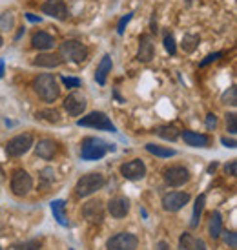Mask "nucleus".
I'll return each mask as SVG.
<instances>
[{
  "label": "nucleus",
  "mask_w": 237,
  "mask_h": 250,
  "mask_svg": "<svg viewBox=\"0 0 237 250\" xmlns=\"http://www.w3.org/2000/svg\"><path fill=\"white\" fill-rule=\"evenodd\" d=\"M221 103L226 106H236L237 104V88L236 86H230L228 90L221 95Z\"/></svg>",
  "instance_id": "obj_29"
},
{
  "label": "nucleus",
  "mask_w": 237,
  "mask_h": 250,
  "mask_svg": "<svg viewBox=\"0 0 237 250\" xmlns=\"http://www.w3.org/2000/svg\"><path fill=\"white\" fill-rule=\"evenodd\" d=\"M226 128H228V133H232V135L237 133V115L234 111L226 113Z\"/></svg>",
  "instance_id": "obj_31"
},
{
  "label": "nucleus",
  "mask_w": 237,
  "mask_h": 250,
  "mask_svg": "<svg viewBox=\"0 0 237 250\" xmlns=\"http://www.w3.org/2000/svg\"><path fill=\"white\" fill-rule=\"evenodd\" d=\"M82 215L90 223H102L104 219V205L99 199H91L82 207Z\"/></svg>",
  "instance_id": "obj_14"
},
{
  "label": "nucleus",
  "mask_w": 237,
  "mask_h": 250,
  "mask_svg": "<svg viewBox=\"0 0 237 250\" xmlns=\"http://www.w3.org/2000/svg\"><path fill=\"white\" fill-rule=\"evenodd\" d=\"M164 48H166V51L170 55H175V53H177V44H175V39L172 33H166V35H164Z\"/></svg>",
  "instance_id": "obj_32"
},
{
  "label": "nucleus",
  "mask_w": 237,
  "mask_h": 250,
  "mask_svg": "<svg viewBox=\"0 0 237 250\" xmlns=\"http://www.w3.org/2000/svg\"><path fill=\"white\" fill-rule=\"evenodd\" d=\"M133 19V13H128L124 15L122 19H120V22H118V26H117V33L118 35H124V31H126V26H128V22Z\"/></svg>",
  "instance_id": "obj_37"
},
{
  "label": "nucleus",
  "mask_w": 237,
  "mask_h": 250,
  "mask_svg": "<svg viewBox=\"0 0 237 250\" xmlns=\"http://www.w3.org/2000/svg\"><path fill=\"white\" fill-rule=\"evenodd\" d=\"M60 81H62V84H64V86H68V88H80V84H82V81H80V79H77V77L62 75V77H60Z\"/></svg>",
  "instance_id": "obj_34"
},
{
  "label": "nucleus",
  "mask_w": 237,
  "mask_h": 250,
  "mask_svg": "<svg viewBox=\"0 0 237 250\" xmlns=\"http://www.w3.org/2000/svg\"><path fill=\"white\" fill-rule=\"evenodd\" d=\"M204 205H206V195L201 194L196 199V205H194V212H192V219H190V229H197V227H199V221H201Z\"/></svg>",
  "instance_id": "obj_25"
},
{
  "label": "nucleus",
  "mask_w": 237,
  "mask_h": 250,
  "mask_svg": "<svg viewBox=\"0 0 237 250\" xmlns=\"http://www.w3.org/2000/svg\"><path fill=\"white\" fill-rule=\"evenodd\" d=\"M154 250H170V245H168L166 241H159V243L155 245Z\"/></svg>",
  "instance_id": "obj_43"
},
{
  "label": "nucleus",
  "mask_w": 237,
  "mask_h": 250,
  "mask_svg": "<svg viewBox=\"0 0 237 250\" xmlns=\"http://www.w3.org/2000/svg\"><path fill=\"white\" fill-rule=\"evenodd\" d=\"M216 126H217L216 113H208V115H206V128H208V130H214Z\"/></svg>",
  "instance_id": "obj_40"
},
{
  "label": "nucleus",
  "mask_w": 237,
  "mask_h": 250,
  "mask_svg": "<svg viewBox=\"0 0 237 250\" xmlns=\"http://www.w3.org/2000/svg\"><path fill=\"white\" fill-rule=\"evenodd\" d=\"M217 167H219L217 163H212V165H210V167H208V172H214V170H216Z\"/></svg>",
  "instance_id": "obj_46"
},
{
  "label": "nucleus",
  "mask_w": 237,
  "mask_h": 250,
  "mask_svg": "<svg viewBox=\"0 0 237 250\" xmlns=\"http://www.w3.org/2000/svg\"><path fill=\"white\" fill-rule=\"evenodd\" d=\"M181 137L184 139V143L188 146H192V148H208L210 146V137L204 135V133L184 130V132H181Z\"/></svg>",
  "instance_id": "obj_19"
},
{
  "label": "nucleus",
  "mask_w": 237,
  "mask_h": 250,
  "mask_svg": "<svg viewBox=\"0 0 237 250\" xmlns=\"http://www.w3.org/2000/svg\"><path fill=\"white\" fill-rule=\"evenodd\" d=\"M13 13H4L2 17H0V26L6 29V31H11V28H13Z\"/></svg>",
  "instance_id": "obj_33"
},
{
  "label": "nucleus",
  "mask_w": 237,
  "mask_h": 250,
  "mask_svg": "<svg viewBox=\"0 0 237 250\" xmlns=\"http://www.w3.org/2000/svg\"><path fill=\"white\" fill-rule=\"evenodd\" d=\"M4 73H6V64H4V61L0 59V79L4 77Z\"/></svg>",
  "instance_id": "obj_45"
},
{
  "label": "nucleus",
  "mask_w": 237,
  "mask_h": 250,
  "mask_svg": "<svg viewBox=\"0 0 237 250\" xmlns=\"http://www.w3.org/2000/svg\"><path fill=\"white\" fill-rule=\"evenodd\" d=\"M86 106H88L86 97L80 95V93H77V91H73V93H70L68 97L64 99V110L68 111V115H71V117L82 115L84 110H86Z\"/></svg>",
  "instance_id": "obj_12"
},
{
  "label": "nucleus",
  "mask_w": 237,
  "mask_h": 250,
  "mask_svg": "<svg viewBox=\"0 0 237 250\" xmlns=\"http://www.w3.org/2000/svg\"><path fill=\"white\" fill-rule=\"evenodd\" d=\"M137 247H139V237L132 232H118L106 243L108 250H137Z\"/></svg>",
  "instance_id": "obj_8"
},
{
  "label": "nucleus",
  "mask_w": 237,
  "mask_h": 250,
  "mask_svg": "<svg viewBox=\"0 0 237 250\" xmlns=\"http://www.w3.org/2000/svg\"><path fill=\"white\" fill-rule=\"evenodd\" d=\"M77 126H80V128H93V130H104V132H117L112 119L108 117L104 111H90L86 117L79 119Z\"/></svg>",
  "instance_id": "obj_5"
},
{
  "label": "nucleus",
  "mask_w": 237,
  "mask_h": 250,
  "mask_svg": "<svg viewBox=\"0 0 237 250\" xmlns=\"http://www.w3.org/2000/svg\"><path fill=\"white\" fill-rule=\"evenodd\" d=\"M194 250H208V249H206V243L202 239H196L194 241Z\"/></svg>",
  "instance_id": "obj_42"
},
{
  "label": "nucleus",
  "mask_w": 237,
  "mask_h": 250,
  "mask_svg": "<svg viewBox=\"0 0 237 250\" xmlns=\"http://www.w3.org/2000/svg\"><path fill=\"white\" fill-rule=\"evenodd\" d=\"M0 250H4V249H2V247H0Z\"/></svg>",
  "instance_id": "obj_48"
},
{
  "label": "nucleus",
  "mask_w": 237,
  "mask_h": 250,
  "mask_svg": "<svg viewBox=\"0 0 237 250\" xmlns=\"http://www.w3.org/2000/svg\"><path fill=\"white\" fill-rule=\"evenodd\" d=\"M31 46L35 49H39V51H48V49H51L55 46V41L46 31H35L31 35Z\"/></svg>",
  "instance_id": "obj_20"
},
{
  "label": "nucleus",
  "mask_w": 237,
  "mask_h": 250,
  "mask_svg": "<svg viewBox=\"0 0 237 250\" xmlns=\"http://www.w3.org/2000/svg\"><path fill=\"white\" fill-rule=\"evenodd\" d=\"M64 61L60 59L59 53H39V55L31 61L33 66H39V68H48V70H53V68H59Z\"/></svg>",
  "instance_id": "obj_18"
},
{
  "label": "nucleus",
  "mask_w": 237,
  "mask_h": 250,
  "mask_svg": "<svg viewBox=\"0 0 237 250\" xmlns=\"http://www.w3.org/2000/svg\"><path fill=\"white\" fill-rule=\"evenodd\" d=\"M155 55V46L150 35H142L139 39V49H137V61L139 62H150Z\"/></svg>",
  "instance_id": "obj_16"
},
{
  "label": "nucleus",
  "mask_w": 237,
  "mask_h": 250,
  "mask_svg": "<svg viewBox=\"0 0 237 250\" xmlns=\"http://www.w3.org/2000/svg\"><path fill=\"white\" fill-rule=\"evenodd\" d=\"M33 90L44 103H55L60 95V86L55 75L51 73H40L33 79Z\"/></svg>",
  "instance_id": "obj_1"
},
{
  "label": "nucleus",
  "mask_w": 237,
  "mask_h": 250,
  "mask_svg": "<svg viewBox=\"0 0 237 250\" xmlns=\"http://www.w3.org/2000/svg\"><path fill=\"white\" fill-rule=\"evenodd\" d=\"M162 179H164V183H166L168 187L179 188L190 181V170L186 167H181V165L168 167L162 172Z\"/></svg>",
  "instance_id": "obj_7"
},
{
  "label": "nucleus",
  "mask_w": 237,
  "mask_h": 250,
  "mask_svg": "<svg viewBox=\"0 0 237 250\" xmlns=\"http://www.w3.org/2000/svg\"><path fill=\"white\" fill-rule=\"evenodd\" d=\"M26 19H28L29 22H40V17H35L33 13H26Z\"/></svg>",
  "instance_id": "obj_44"
},
{
  "label": "nucleus",
  "mask_w": 237,
  "mask_h": 250,
  "mask_svg": "<svg viewBox=\"0 0 237 250\" xmlns=\"http://www.w3.org/2000/svg\"><path fill=\"white\" fill-rule=\"evenodd\" d=\"M146 172H148V168L142 159H133V161L124 163V165H120V175L128 181L144 179V177H146Z\"/></svg>",
  "instance_id": "obj_10"
},
{
  "label": "nucleus",
  "mask_w": 237,
  "mask_h": 250,
  "mask_svg": "<svg viewBox=\"0 0 237 250\" xmlns=\"http://www.w3.org/2000/svg\"><path fill=\"white\" fill-rule=\"evenodd\" d=\"M224 53L223 51H217V53H212V55H208L206 57V59H204V61H201V64H199V66H208L210 62H214V61H217V59H221V57H223Z\"/></svg>",
  "instance_id": "obj_39"
},
{
  "label": "nucleus",
  "mask_w": 237,
  "mask_h": 250,
  "mask_svg": "<svg viewBox=\"0 0 237 250\" xmlns=\"http://www.w3.org/2000/svg\"><path fill=\"white\" fill-rule=\"evenodd\" d=\"M144 148H146V152H150L152 155H155V157H160V159L174 157L175 153H177L174 148H168V146H160V145H154V143H148Z\"/></svg>",
  "instance_id": "obj_26"
},
{
  "label": "nucleus",
  "mask_w": 237,
  "mask_h": 250,
  "mask_svg": "<svg viewBox=\"0 0 237 250\" xmlns=\"http://www.w3.org/2000/svg\"><path fill=\"white\" fill-rule=\"evenodd\" d=\"M49 208H51V214H53V219H55L60 227H68V215H66V201L64 199H55V201L49 203Z\"/></svg>",
  "instance_id": "obj_21"
},
{
  "label": "nucleus",
  "mask_w": 237,
  "mask_h": 250,
  "mask_svg": "<svg viewBox=\"0 0 237 250\" xmlns=\"http://www.w3.org/2000/svg\"><path fill=\"white\" fill-rule=\"evenodd\" d=\"M155 133L159 135L160 139L170 141V143H175V141L181 137V130H179V128H177L175 125H162V126H159V128L155 130Z\"/></svg>",
  "instance_id": "obj_24"
},
{
  "label": "nucleus",
  "mask_w": 237,
  "mask_h": 250,
  "mask_svg": "<svg viewBox=\"0 0 237 250\" xmlns=\"http://www.w3.org/2000/svg\"><path fill=\"white\" fill-rule=\"evenodd\" d=\"M224 172L226 175H230V177H236L237 175V161H230V163H226V167H224Z\"/></svg>",
  "instance_id": "obj_38"
},
{
  "label": "nucleus",
  "mask_w": 237,
  "mask_h": 250,
  "mask_svg": "<svg viewBox=\"0 0 237 250\" xmlns=\"http://www.w3.org/2000/svg\"><path fill=\"white\" fill-rule=\"evenodd\" d=\"M194 241H196V237H192V234H182L181 236V247L184 250H194Z\"/></svg>",
  "instance_id": "obj_35"
},
{
  "label": "nucleus",
  "mask_w": 237,
  "mask_h": 250,
  "mask_svg": "<svg viewBox=\"0 0 237 250\" xmlns=\"http://www.w3.org/2000/svg\"><path fill=\"white\" fill-rule=\"evenodd\" d=\"M33 146H35V153L44 161L53 159L57 155V152H59V145L53 139H40Z\"/></svg>",
  "instance_id": "obj_17"
},
{
  "label": "nucleus",
  "mask_w": 237,
  "mask_h": 250,
  "mask_svg": "<svg viewBox=\"0 0 237 250\" xmlns=\"http://www.w3.org/2000/svg\"><path fill=\"white\" fill-rule=\"evenodd\" d=\"M197 44H199V35H194V33H186V35L182 37V42H181V48L186 51V53H194L197 48Z\"/></svg>",
  "instance_id": "obj_28"
},
{
  "label": "nucleus",
  "mask_w": 237,
  "mask_h": 250,
  "mask_svg": "<svg viewBox=\"0 0 237 250\" xmlns=\"http://www.w3.org/2000/svg\"><path fill=\"white\" fill-rule=\"evenodd\" d=\"M223 234V219H221V212L214 210L208 219V236L212 239H219Z\"/></svg>",
  "instance_id": "obj_23"
},
{
  "label": "nucleus",
  "mask_w": 237,
  "mask_h": 250,
  "mask_svg": "<svg viewBox=\"0 0 237 250\" xmlns=\"http://www.w3.org/2000/svg\"><path fill=\"white\" fill-rule=\"evenodd\" d=\"M108 212L113 215V217H126L128 212H130V199L124 197V195H118V197H113L108 203Z\"/></svg>",
  "instance_id": "obj_15"
},
{
  "label": "nucleus",
  "mask_w": 237,
  "mask_h": 250,
  "mask_svg": "<svg viewBox=\"0 0 237 250\" xmlns=\"http://www.w3.org/2000/svg\"><path fill=\"white\" fill-rule=\"evenodd\" d=\"M190 201L188 192H170L162 197V208L166 212H179L181 208H184Z\"/></svg>",
  "instance_id": "obj_11"
},
{
  "label": "nucleus",
  "mask_w": 237,
  "mask_h": 250,
  "mask_svg": "<svg viewBox=\"0 0 237 250\" xmlns=\"http://www.w3.org/2000/svg\"><path fill=\"white\" fill-rule=\"evenodd\" d=\"M106 185V177L99 172H91V174L82 175L75 185V194L77 197H90L91 194L99 192L100 188Z\"/></svg>",
  "instance_id": "obj_4"
},
{
  "label": "nucleus",
  "mask_w": 237,
  "mask_h": 250,
  "mask_svg": "<svg viewBox=\"0 0 237 250\" xmlns=\"http://www.w3.org/2000/svg\"><path fill=\"white\" fill-rule=\"evenodd\" d=\"M112 68H113L112 57L104 55V57H102V61L99 62L97 70H95V81H97L100 86H104V84H106V79H108V75L112 73Z\"/></svg>",
  "instance_id": "obj_22"
},
{
  "label": "nucleus",
  "mask_w": 237,
  "mask_h": 250,
  "mask_svg": "<svg viewBox=\"0 0 237 250\" xmlns=\"http://www.w3.org/2000/svg\"><path fill=\"white\" fill-rule=\"evenodd\" d=\"M35 145V139L31 133H20V135H15L13 139L7 141L6 145V153L9 157H20L24 153H28Z\"/></svg>",
  "instance_id": "obj_6"
},
{
  "label": "nucleus",
  "mask_w": 237,
  "mask_h": 250,
  "mask_svg": "<svg viewBox=\"0 0 237 250\" xmlns=\"http://www.w3.org/2000/svg\"><path fill=\"white\" fill-rule=\"evenodd\" d=\"M221 236H223L224 243L228 245L230 249H236V247H237V234H236V232H223Z\"/></svg>",
  "instance_id": "obj_36"
},
{
  "label": "nucleus",
  "mask_w": 237,
  "mask_h": 250,
  "mask_svg": "<svg viewBox=\"0 0 237 250\" xmlns=\"http://www.w3.org/2000/svg\"><path fill=\"white\" fill-rule=\"evenodd\" d=\"M221 143H223V146H226V148H232V150L237 146L236 139H232V137H230V139H228V137H221Z\"/></svg>",
  "instance_id": "obj_41"
},
{
  "label": "nucleus",
  "mask_w": 237,
  "mask_h": 250,
  "mask_svg": "<svg viewBox=\"0 0 237 250\" xmlns=\"http://www.w3.org/2000/svg\"><path fill=\"white\" fill-rule=\"evenodd\" d=\"M33 190V177L26 170H17L11 175V192L17 197H26Z\"/></svg>",
  "instance_id": "obj_9"
},
{
  "label": "nucleus",
  "mask_w": 237,
  "mask_h": 250,
  "mask_svg": "<svg viewBox=\"0 0 237 250\" xmlns=\"http://www.w3.org/2000/svg\"><path fill=\"white\" fill-rule=\"evenodd\" d=\"M37 119H44L51 125H59L60 123V113L55 110V108H46V110L37 111Z\"/></svg>",
  "instance_id": "obj_27"
},
{
  "label": "nucleus",
  "mask_w": 237,
  "mask_h": 250,
  "mask_svg": "<svg viewBox=\"0 0 237 250\" xmlns=\"http://www.w3.org/2000/svg\"><path fill=\"white\" fill-rule=\"evenodd\" d=\"M40 247H42V239H29V241L19 243L15 247V250H40Z\"/></svg>",
  "instance_id": "obj_30"
},
{
  "label": "nucleus",
  "mask_w": 237,
  "mask_h": 250,
  "mask_svg": "<svg viewBox=\"0 0 237 250\" xmlns=\"http://www.w3.org/2000/svg\"><path fill=\"white\" fill-rule=\"evenodd\" d=\"M42 13L51 17V19H57V21H66L70 15L64 0H46L42 4Z\"/></svg>",
  "instance_id": "obj_13"
},
{
  "label": "nucleus",
  "mask_w": 237,
  "mask_h": 250,
  "mask_svg": "<svg viewBox=\"0 0 237 250\" xmlns=\"http://www.w3.org/2000/svg\"><path fill=\"white\" fill-rule=\"evenodd\" d=\"M108 152H115V145H110L100 137H86L80 143V157L84 161H99Z\"/></svg>",
  "instance_id": "obj_2"
},
{
  "label": "nucleus",
  "mask_w": 237,
  "mask_h": 250,
  "mask_svg": "<svg viewBox=\"0 0 237 250\" xmlns=\"http://www.w3.org/2000/svg\"><path fill=\"white\" fill-rule=\"evenodd\" d=\"M70 250H75V249H70Z\"/></svg>",
  "instance_id": "obj_49"
},
{
  "label": "nucleus",
  "mask_w": 237,
  "mask_h": 250,
  "mask_svg": "<svg viewBox=\"0 0 237 250\" xmlns=\"http://www.w3.org/2000/svg\"><path fill=\"white\" fill-rule=\"evenodd\" d=\"M2 44H4V39H2V35H0V48H2Z\"/></svg>",
  "instance_id": "obj_47"
},
{
  "label": "nucleus",
  "mask_w": 237,
  "mask_h": 250,
  "mask_svg": "<svg viewBox=\"0 0 237 250\" xmlns=\"http://www.w3.org/2000/svg\"><path fill=\"white\" fill-rule=\"evenodd\" d=\"M59 55L66 62L82 64L88 61L90 49L86 48V44H82L80 41H64L59 46Z\"/></svg>",
  "instance_id": "obj_3"
}]
</instances>
